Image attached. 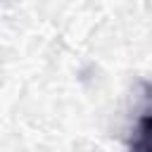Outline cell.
Wrapping results in <instances>:
<instances>
[{"label": "cell", "instance_id": "cell-1", "mask_svg": "<svg viewBox=\"0 0 152 152\" xmlns=\"http://www.w3.org/2000/svg\"><path fill=\"white\" fill-rule=\"evenodd\" d=\"M131 152H152V112L138 119L131 140Z\"/></svg>", "mask_w": 152, "mask_h": 152}]
</instances>
